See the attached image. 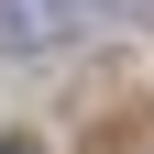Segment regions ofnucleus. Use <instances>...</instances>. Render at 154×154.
<instances>
[{"mask_svg":"<svg viewBox=\"0 0 154 154\" xmlns=\"http://www.w3.org/2000/svg\"><path fill=\"white\" fill-rule=\"evenodd\" d=\"M0 154H44V143H0Z\"/></svg>","mask_w":154,"mask_h":154,"instance_id":"obj_2","label":"nucleus"},{"mask_svg":"<svg viewBox=\"0 0 154 154\" xmlns=\"http://www.w3.org/2000/svg\"><path fill=\"white\" fill-rule=\"evenodd\" d=\"M66 33V0H0V44H44Z\"/></svg>","mask_w":154,"mask_h":154,"instance_id":"obj_1","label":"nucleus"}]
</instances>
